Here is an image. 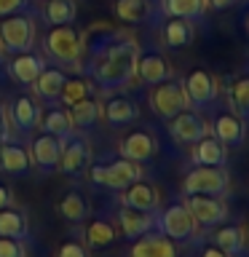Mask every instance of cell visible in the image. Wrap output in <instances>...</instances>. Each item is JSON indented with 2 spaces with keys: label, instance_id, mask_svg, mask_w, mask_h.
<instances>
[{
  "label": "cell",
  "instance_id": "44dd1931",
  "mask_svg": "<svg viewBox=\"0 0 249 257\" xmlns=\"http://www.w3.org/2000/svg\"><path fill=\"white\" fill-rule=\"evenodd\" d=\"M64 80H67V75H64L62 67H43V70H40V75L35 78V83H32V88H35L38 99L54 104V102H59Z\"/></svg>",
  "mask_w": 249,
  "mask_h": 257
},
{
  "label": "cell",
  "instance_id": "5b68a950",
  "mask_svg": "<svg viewBox=\"0 0 249 257\" xmlns=\"http://www.w3.org/2000/svg\"><path fill=\"white\" fill-rule=\"evenodd\" d=\"M228 172L225 166H193L182 180V193L185 196H225L228 193Z\"/></svg>",
  "mask_w": 249,
  "mask_h": 257
},
{
  "label": "cell",
  "instance_id": "60d3db41",
  "mask_svg": "<svg viewBox=\"0 0 249 257\" xmlns=\"http://www.w3.org/2000/svg\"><path fill=\"white\" fill-rule=\"evenodd\" d=\"M238 0H206V6L212 8V11H228V8H233Z\"/></svg>",
  "mask_w": 249,
  "mask_h": 257
},
{
  "label": "cell",
  "instance_id": "ee69618b",
  "mask_svg": "<svg viewBox=\"0 0 249 257\" xmlns=\"http://www.w3.org/2000/svg\"><path fill=\"white\" fill-rule=\"evenodd\" d=\"M148 6H161V0H148Z\"/></svg>",
  "mask_w": 249,
  "mask_h": 257
},
{
  "label": "cell",
  "instance_id": "cb8c5ba5",
  "mask_svg": "<svg viewBox=\"0 0 249 257\" xmlns=\"http://www.w3.org/2000/svg\"><path fill=\"white\" fill-rule=\"evenodd\" d=\"M104 118H107L110 126H129L137 120V104L129 99V96H110L107 102H104Z\"/></svg>",
  "mask_w": 249,
  "mask_h": 257
},
{
  "label": "cell",
  "instance_id": "ffe728a7",
  "mask_svg": "<svg viewBox=\"0 0 249 257\" xmlns=\"http://www.w3.org/2000/svg\"><path fill=\"white\" fill-rule=\"evenodd\" d=\"M120 206L142 209V212H158V190L150 182L137 180V182L123 188V193H120Z\"/></svg>",
  "mask_w": 249,
  "mask_h": 257
},
{
  "label": "cell",
  "instance_id": "d6986e66",
  "mask_svg": "<svg viewBox=\"0 0 249 257\" xmlns=\"http://www.w3.org/2000/svg\"><path fill=\"white\" fill-rule=\"evenodd\" d=\"M132 257H177V246L161 230H150L134 241Z\"/></svg>",
  "mask_w": 249,
  "mask_h": 257
},
{
  "label": "cell",
  "instance_id": "f1b7e54d",
  "mask_svg": "<svg viewBox=\"0 0 249 257\" xmlns=\"http://www.w3.org/2000/svg\"><path fill=\"white\" fill-rule=\"evenodd\" d=\"M99 112H102V104L91 99V96H86V99H80L75 104H70V120L75 128H91L96 120H99Z\"/></svg>",
  "mask_w": 249,
  "mask_h": 257
},
{
  "label": "cell",
  "instance_id": "f6af8a7d",
  "mask_svg": "<svg viewBox=\"0 0 249 257\" xmlns=\"http://www.w3.org/2000/svg\"><path fill=\"white\" fill-rule=\"evenodd\" d=\"M246 32H249V14H246Z\"/></svg>",
  "mask_w": 249,
  "mask_h": 257
},
{
  "label": "cell",
  "instance_id": "7c38bea8",
  "mask_svg": "<svg viewBox=\"0 0 249 257\" xmlns=\"http://www.w3.org/2000/svg\"><path fill=\"white\" fill-rule=\"evenodd\" d=\"M64 140H67V137H56V134H48V132H40L35 140H32V161L38 164L40 172H51V169L59 166Z\"/></svg>",
  "mask_w": 249,
  "mask_h": 257
},
{
  "label": "cell",
  "instance_id": "d6a6232c",
  "mask_svg": "<svg viewBox=\"0 0 249 257\" xmlns=\"http://www.w3.org/2000/svg\"><path fill=\"white\" fill-rule=\"evenodd\" d=\"M43 14L51 27L54 24H72L78 16V6H75V0H48Z\"/></svg>",
  "mask_w": 249,
  "mask_h": 257
},
{
  "label": "cell",
  "instance_id": "7bdbcfd3",
  "mask_svg": "<svg viewBox=\"0 0 249 257\" xmlns=\"http://www.w3.org/2000/svg\"><path fill=\"white\" fill-rule=\"evenodd\" d=\"M8 140V123H6V118H3V110H0V145H3Z\"/></svg>",
  "mask_w": 249,
  "mask_h": 257
},
{
  "label": "cell",
  "instance_id": "74e56055",
  "mask_svg": "<svg viewBox=\"0 0 249 257\" xmlns=\"http://www.w3.org/2000/svg\"><path fill=\"white\" fill-rule=\"evenodd\" d=\"M56 257H88V252L80 241H64L59 246V252H56Z\"/></svg>",
  "mask_w": 249,
  "mask_h": 257
},
{
  "label": "cell",
  "instance_id": "9a60e30c",
  "mask_svg": "<svg viewBox=\"0 0 249 257\" xmlns=\"http://www.w3.org/2000/svg\"><path fill=\"white\" fill-rule=\"evenodd\" d=\"M137 75H140L142 83L156 86L161 80L172 78V70H169V62L164 59V54L156 51V48H148V51H140V56H137Z\"/></svg>",
  "mask_w": 249,
  "mask_h": 257
},
{
  "label": "cell",
  "instance_id": "ac0fdd59",
  "mask_svg": "<svg viewBox=\"0 0 249 257\" xmlns=\"http://www.w3.org/2000/svg\"><path fill=\"white\" fill-rule=\"evenodd\" d=\"M11 120L22 134H32L40 123V104L30 94H16L11 102Z\"/></svg>",
  "mask_w": 249,
  "mask_h": 257
},
{
  "label": "cell",
  "instance_id": "e0dca14e",
  "mask_svg": "<svg viewBox=\"0 0 249 257\" xmlns=\"http://www.w3.org/2000/svg\"><path fill=\"white\" fill-rule=\"evenodd\" d=\"M156 140H153L150 132H142V128H137V132H129L123 140H120V156L134 161V164H148V161L156 156Z\"/></svg>",
  "mask_w": 249,
  "mask_h": 257
},
{
  "label": "cell",
  "instance_id": "277c9868",
  "mask_svg": "<svg viewBox=\"0 0 249 257\" xmlns=\"http://www.w3.org/2000/svg\"><path fill=\"white\" fill-rule=\"evenodd\" d=\"M137 180H142L140 164H134V161H129L123 156L91 166V182L102 185V188H110V190H123L126 185H132Z\"/></svg>",
  "mask_w": 249,
  "mask_h": 257
},
{
  "label": "cell",
  "instance_id": "5bb4252c",
  "mask_svg": "<svg viewBox=\"0 0 249 257\" xmlns=\"http://www.w3.org/2000/svg\"><path fill=\"white\" fill-rule=\"evenodd\" d=\"M118 225L120 233L129 241H137L145 233L156 230V212H142V209H132V206H120L118 209Z\"/></svg>",
  "mask_w": 249,
  "mask_h": 257
},
{
  "label": "cell",
  "instance_id": "f546056e",
  "mask_svg": "<svg viewBox=\"0 0 249 257\" xmlns=\"http://www.w3.org/2000/svg\"><path fill=\"white\" fill-rule=\"evenodd\" d=\"M193 40V27L188 19H177V16H169L164 24V43L169 48H185L190 46Z\"/></svg>",
  "mask_w": 249,
  "mask_h": 257
},
{
  "label": "cell",
  "instance_id": "2e32d148",
  "mask_svg": "<svg viewBox=\"0 0 249 257\" xmlns=\"http://www.w3.org/2000/svg\"><path fill=\"white\" fill-rule=\"evenodd\" d=\"M190 161L193 166H225L228 164V148L217 140L214 134L201 137L198 142L190 145Z\"/></svg>",
  "mask_w": 249,
  "mask_h": 257
},
{
  "label": "cell",
  "instance_id": "b9f144b4",
  "mask_svg": "<svg viewBox=\"0 0 249 257\" xmlns=\"http://www.w3.org/2000/svg\"><path fill=\"white\" fill-rule=\"evenodd\" d=\"M11 204H14V193L0 185V209H6V206H11Z\"/></svg>",
  "mask_w": 249,
  "mask_h": 257
},
{
  "label": "cell",
  "instance_id": "bcb514c9",
  "mask_svg": "<svg viewBox=\"0 0 249 257\" xmlns=\"http://www.w3.org/2000/svg\"><path fill=\"white\" fill-rule=\"evenodd\" d=\"M0 62H3V54H0Z\"/></svg>",
  "mask_w": 249,
  "mask_h": 257
},
{
  "label": "cell",
  "instance_id": "e575fe53",
  "mask_svg": "<svg viewBox=\"0 0 249 257\" xmlns=\"http://www.w3.org/2000/svg\"><path fill=\"white\" fill-rule=\"evenodd\" d=\"M59 214L64 217L67 222H83L88 217V204L80 193H67L62 201H59Z\"/></svg>",
  "mask_w": 249,
  "mask_h": 257
},
{
  "label": "cell",
  "instance_id": "ab89813d",
  "mask_svg": "<svg viewBox=\"0 0 249 257\" xmlns=\"http://www.w3.org/2000/svg\"><path fill=\"white\" fill-rule=\"evenodd\" d=\"M198 257H230L228 252H222V249L220 246H217V244H206L204 249H201V254Z\"/></svg>",
  "mask_w": 249,
  "mask_h": 257
},
{
  "label": "cell",
  "instance_id": "9c48e42d",
  "mask_svg": "<svg viewBox=\"0 0 249 257\" xmlns=\"http://www.w3.org/2000/svg\"><path fill=\"white\" fill-rule=\"evenodd\" d=\"M166 128H169V134H172V140H174L177 145H193V142H198L201 137L209 134L206 120L201 118L196 110H182V112H177L174 118L166 120Z\"/></svg>",
  "mask_w": 249,
  "mask_h": 257
},
{
  "label": "cell",
  "instance_id": "d4e9b609",
  "mask_svg": "<svg viewBox=\"0 0 249 257\" xmlns=\"http://www.w3.org/2000/svg\"><path fill=\"white\" fill-rule=\"evenodd\" d=\"M228 99H230L233 112H236L244 123H249V67L233 78V83L228 88Z\"/></svg>",
  "mask_w": 249,
  "mask_h": 257
},
{
  "label": "cell",
  "instance_id": "3957f363",
  "mask_svg": "<svg viewBox=\"0 0 249 257\" xmlns=\"http://www.w3.org/2000/svg\"><path fill=\"white\" fill-rule=\"evenodd\" d=\"M196 220L188 212L185 201H174L166 209H161L156 214V230H161L166 238H172L174 244H188L196 236Z\"/></svg>",
  "mask_w": 249,
  "mask_h": 257
},
{
  "label": "cell",
  "instance_id": "484cf974",
  "mask_svg": "<svg viewBox=\"0 0 249 257\" xmlns=\"http://www.w3.org/2000/svg\"><path fill=\"white\" fill-rule=\"evenodd\" d=\"M212 244H217L230 257H241L244 254V230H241L238 225H217Z\"/></svg>",
  "mask_w": 249,
  "mask_h": 257
},
{
  "label": "cell",
  "instance_id": "8d00e7d4",
  "mask_svg": "<svg viewBox=\"0 0 249 257\" xmlns=\"http://www.w3.org/2000/svg\"><path fill=\"white\" fill-rule=\"evenodd\" d=\"M0 257H24V246L19 238L0 236Z\"/></svg>",
  "mask_w": 249,
  "mask_h": 257
},
{
  "label": "cell",
  "instance_id": "ba28073f",
  "mask_svg": "<svg viewBox=\"0 0 249 257\" xmlns=\"http://www.w3.org/2000/svg\"><path fill=\"white\" fill-rule=\"evenodd\" d=\"M185 206H188V212L201 228H217L228 217V206H225L222 196H198V193H193V196H185Z\"/></svg>",
  "mask_w": 249,
  "mask_h": 257
},
{
  "label": "cell",
  "instance_id": "8fae6325",
  "mask_svg": "<svg viewBox=\"0 0 249 257\" xmlns=\"http://www.w3.org/2000/svg\"><path fill=\"white\" fill-rule=\"evenodd\" d=\"M212 134L225 148H241L246 140V123L233 110H220L212 118Z\"/></svg>",
  "mask_w": 249,
  "mask_h": 257
},
{
  "label": "cell",
  "instance_id": "83f0119b",
  "mask_svg": "<svg viewBox=\"0 0 249 257\" xmlns=\"http://www.w3.org/2000/svg\"><path fill=\"white\" fill-rule=\"evenodd\" d=\"M30 233V222L19 209L14 206H6L0 209V236H8V238H27Z\"/></svg>",
  "mask_w": 249,
  "mask_h": 257
},
{
  "label": "cell",
  "instance_id": "4dcf8cb0",
  "mask_svg": "<svg viewBox=\"0 0 249 257\" xmlns=\"http://www.w3.org/2000/svg\"><path fill=\"white\" fill-rule=\"evenodd\" d=\"M86 244L91 249H104L110 246L112 241H115V228H112L110 220H104V217H96L94 222L86 225V233H83Z\"/></svg>",
  "mask_w": 249,
  "mask_h": 257
},
{
  "label": "cell",
  "instance_id": "52a82bcc",
  "mask_svg": "<svg viewBox=\"0 0 249 257\" xmlns=\"http://www.w3.org/2000/svg\"><path fill=\"white\" fill-rule=\"evenodd\" d=\"M150 107L153 112H156L158 118H174L177 112H182V110H188L190 104H188V94H185V86H182V80H161V83L153 86V91H150Z\"/></svg>",
  "mask_w": 249,
  "mask_h": 257
},
{
  "label": "cell",
  "instance_id": "4fadbf2b",
  "mask_svg": "<svg viewBox=\"0 0 249 257\" xmlns=\"http://www.w3.org/2000/svg\"><path fill=\"white\" fill-rule=\"evenodd\" d=\"M91 161V150H88V142L80 140V137H67L64 140V148H62V156H59V169L62 174L67 177H78L83 169L88 166Z\"/></svg>",
  "mask_w": 249,
  "mask_h": 257
},
{
  "label": "cell",
  "instance_id": "836d02e7",
  "mask_svg": "<svg viewBox=\"0 0 249 257\" xmlns=\"http://www.w3.org/2000/svg\"><path fill=\"white\" fill-rule=\"evenodd\" d=\"M115 16L120 22L140 24L150 16V6L148 0H115Z\"/></svg>",
  "mask_w": 249,
  "mask_h": 257
},
{
  "label": "cell",
  "instance_id": "7a4b0ae2",
  "mask_svg": "<svg viewBox=\"0 0 249 257\" xmlns=\"http://www.w3.org/2000/svg\"><path fill=\"white\" fill-rule=\"evenodd\" d=\"M43 51L46 56H51V62L72 67V64H78L80 51H83L80 32L72 24H54L43 40Z\"/></svg>",
  "mask_w": 249,
  "mask_h": 257
},
{
  "label": "cell",
  "instance_id": "6da1fadb",
  "mask_svg": "<svg viewBox=\"0 0 249 257\" xmlns=\"http://www.w3.org/2000/svg\"><path fill=\"white\" fill-rule=\"evenodd\" d=\"M137 56H140V48L132 38L107 32V38H102L94 46L91 78L102 91H120L137 75Z\"/></svg>",
  "mask_w": 249,
  "mask_h": 257
},
{
  "label": "cell",
  "instance_id": "603a6c76",
  "mask_svg": "<svg viewBox=\"0 0 249 257\" xmlns=\"http://www.w3.org/2000/svg\"><path fill=\"white\" fill-rule=\"evenodd\" d=\"M0 169H3L6 174H14V177L27 174L30 172V156H27V150H24L22 145L6 140L3 145H0Z\"/></svg>",
  "mask_w": 249,
  "mask_h": 257
},
{
  "label": "cell",
  "instance_id": "8992f818",
  "mask_svg": "<svg viewBox=\"0 0 249 257\" xmlns=\"http://www.w3.org/2000/svg\"><path fill=\"white\" fill-rule=\"evenodd\" d=\"M0 43L8 54H22V51H32L35 43V22L27 14H11L3 16L0 22Z\"/></svg>",
  "mask_w": 249,
  "mask_h": 257
},
{
  "label": "cell",
  "instance_id": "7402d4cb",
  "mask_svg": "<svg viewBox=\"0 0 249 257\" xmlns=\"http://www.w3.org/2000/svg\"><path fill=\"white\" fill-rule=\"evenodd\" d=\"M46 67L43 56L32 54V51H22V54H14L11 59V75L19 80L22 86H32L35 78L40 75V70Z\"/></svg>",
  "mask_w": 249,
  "mask_h": 257
},
{
  "label": "cell",
  "instance_id": "30bf717a",
  "mask_svg": "<svg viewBox=\"0 0 249 257\" xmlns=\"http://www.w3.org/2000/svg\"><path fill=\"white\" fill-rule=\"evenodd\" d=\"M182 86H185V94H188V104H193L196 110L212 107L217 99V80L206 70H193L182 80Z\"/></svg>",
  "mask_w": 249,
  "mask_h": 257
},
{
  "label": "cell",
  "instance_id": "4316f807",
  "mask_svg": "<svg viewBox=\"0 0 249 257\" xmlns=\"http://www.w3.org/2000/svg\"><path fill=\"white\" fill-rule=\"evenodd\" d=\"M166 16H177V19L198 22L206 14V0H161Z\"/></svg>",
  "mask_w": 249,
  "mask_h": 257
},
{
  "label": "cell",
  "instance_id": "f35d334b",
  "mask_svg": "<svg viewBox=\"0 0 249 257\" xmlns=\"http://www.w3.org/2000/svg\"><path fill=\"white\" fill-rule=\"evenodd\" d=\"M27 6H30V0H0V19L11 16V14L27 11Z\"/></svg>",
  "mask_w": 249,
  "mask_h": 257
},
{
  "label": "cell",
  "instance_id": "1f68e13d",
  "mask_svg": "<svg viewBox=\"0 0 249 257\" xmlns=\"http://www.w3.org/2000/svg\"><path fill=\"white\" fill-rule=\"evenodd\" d=\"M40 132L56 134V137H70L72 134V120H70V110L64 107H51L46 115H40Z\"/></svg>",
  "mask_w": 249,
  "mask_h": 257
},
{
  "label": "cell",
  "instance_id": "d590c367",
  "mask_svg": "<svg viewBox=\"0 0 249 257\" xmlns=\"http://www.w3.org/2000/svg\"><path fill=\"white\" fill-rule=\"evenodd\" d=\"M88 91H91V86H88L86 78H67V80H64V86H62L59 102L64 104V107H70V104L86 99Z\"/></svg>",
  "mask_w": 249,
  "mask_h": 257
}]
</instances>
